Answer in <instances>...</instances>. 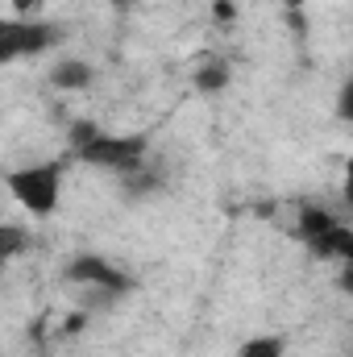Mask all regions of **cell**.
<instances>
[{"mask_svg": "<svg viewBox=\"0 0 353 357\" xmlns=\"http://www.w3.org/2000/svg\"><path fill=\"white\" fill-rule=\"evenodd\" d=\"M229 79H233L229 63H225V59H212V63H204V67L195 71V91H204V96H216V91L229 88Z\"/></svg>", "mask_w": 353, "mask_h": 357, "instance_id": "cell-7", "label": "cell"}, {"mask_svg": "<svg viewBox=\"0 0 353 357\" xmlns=\"http://www.w3.org/2000/svg\"><path fill=\"white\" fill-rule=\"evenodd\" d=\"M291 4H299V0H291Z\"/></svg>", "mask_w": 353, "mask_h": 357, "instance_id": "cell-16", "label": "cell"}, {"mask_svg": "<svg viewBox=\"0 0 353 357\" xmlns=\"http://www.w3.org/2000/svg\"><path fill=\"white\" fill-rule=\"evenodd\" d=\"M333 225H337V216H333V212H324V208H316V204L299 212V237H303V241H308V237H316V233H324V229H333Z\"/></svg>", "mask_w": 353, "mask_h": 357, "instance_id": "cell-10", "label": "cell"}, {"mask_svg": "<svg viewBox=\"0 0 353 357\" xmlns=\"http://www.w3.org/2000/svg\"><path fill=\"white\" fill-rule=\"evenodd\" d=\"M88 167L112 171V175H133L146 158V137H112V133H96L88 146L75 150Z\"/></svg>", "mask_w": 353, "mask_h": 357, "instance_id": "cell-4", "label": "cell"}, {"mask_svg": "<svg viewBox=\"0 0 353 357\" xmlns=\"http://www.w3.org/2000/svg\"><path fill=\"white\" fill-rule=\"evenodd\" d=\"M8 195L38 220L54 216L59 212V199H63V162H29V167H17L4 175Z\"/></svg>", "mask_w": 353, "mask_h": 357, "instance_id": "cell-1", "label": "cell"}, {"mask_svg": "<svg viewBox=\"0 0 353 357\" xmlns=\"http://www.w3.org/2000/svg\"><path fill=\"white\" fill-rule=\"evenodd\" d=\"M4 266H8V262H4V258H0V278H4Z\"/></svg>", "mask_w": 353, "mask_h": 357, "instance_id": "cell-15", "label": "cell"}, {"mask_svg": "<svg viewBox=\"0 0 353 357\" xmlns=\"http://www.w3.org/2000/svg\"><path fill=\"white\" fill-rule=\"evenodd\" d=\"M283 354H287V341L274 337V333H266V337H250V341L237 349V357H283Z\"/></svg>", "mask_w": 353, "mask_h": 357, "instance_id": "cell-9", "label": "cell"}, {"mask_svg": "<svg viewBox=\"0 0 353 357\" xmlns=\"http://www.w3.org/2000/svg\"><path fill=\"white\" fill-rule=\"evenodd\" d=\"M112 4H117V8H125V4H133V0H112Z\"/></svg>", "mask_w": 353, "mask_h": 357, "instance_id": "cell-14", "label": "cell"}, {"mask_svg": "<svg viewBox=\"0 0 353 357\" xmlns=\"http://www.w3.org/2000/svg\"><path fill=\"white\" fill-rule=\"evenodd\" d=\"M96 133H100V129H96L91 121H75V125H71V146H75V150H80V146H88Z\"/></svg>", "mask_w": 353, "mask_h": 357, "instance_id": "cell-11", "label": "cell"}, {"mask_svg": "<svg viewBox=\"0 0 353 357\" xmlns=\"http://www.w3.org/2000/svg\"><path fill=\"white\" fill-rule=\"evenodd\" d=\"M50 84L59 91H88L96 84V67L88 59H59L50 67Z\"/></svg>", "mask_w": 353, "mask_h": 357, "instance_id": "cell-6", "label": "cell"}, {"mask_svg": "<svg viewBox=\"0 0 353 357\" xmlns=\"http://www.w3.org/2000/svg\"><path fill=\"white\" fill-rule=\"evenodd\" d=\"M303 245H308L320 262H350V258H353V233L341 225V220H337L333 229H324V233L308 237Z\"/></svg>", "mask_w": 353, "mask_h": 357, "instance_id": "cell-5", "label": "cell"}, {"mask_svg": "<svg viewBox=\"0 0 353 357\" xmlns=\"http://www.w3.org/2000/svg\"><path fill=\"white\" fill-rule=\"evenodd\" d=\"M63 278L71 282V287H88V291H100V295H129L133 287H137V278L129 274V270H121L117 262H108L104 254H75L67 270H63Z\"/></svg>", "mask_w": 353, "mask_h": 357, "instance_id": "cell-3", "label": "cell"}, {"mask_svg": "<svg viewBox=\"0 0 353 357\" xmlns=\"http://www.w3.org/2000/svg\"><path fill=\"white\" fill-rule=\"evenodd\" d=\"M54 42H59V25H50L42 17H0V67L13 59L42 54Z\"/></svg>", "mask_w": 353, "mask_h": 357, "instance_id": "cell-2", "label": "cell"}, {"mask_svg": "<svg viewBox=\"0 0 353 357\" xmlns=\"http://www.w3.org/2000/svg\"><path fill=\"white\" fill-rule=\"evenodd\" d=\"M8 4H13V13H17V17H38L46 0H8Z\"/></svg>", "mask_w": 353, "mask_h": 357, "instance_id": "cell-12", "label": "cell"}, {"mask_svg": "<svg viewBox=\"0 0 353 357\" xmlns=\"http://www.w3.org/2000/svg\"><path fill=\"white\" fill-rule=\"evenodd\" d=\"M212 8H216V21H233V4L229 0H216Z\"/></svg>", "mask_w": 353, "mask_h": 357, "instance_id": "cell-13", "label": "cell"}, {"mask_svg": "<svg viewBox=\"0 0 353 357\" xmlns=\"http://www.w3.org/2000/svg\"><path fill=\"white\" fill-rule=\"evenodd\" d=\"M33 250V233L29 229H21V225H0V258L4 262H13V258H21V254H29Z\"/></svg>", "mask_w": 353, "mask_h": 357, "instance_id": "cell-8", "label": "cell"}]
</instances>
